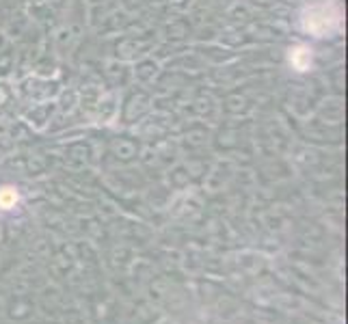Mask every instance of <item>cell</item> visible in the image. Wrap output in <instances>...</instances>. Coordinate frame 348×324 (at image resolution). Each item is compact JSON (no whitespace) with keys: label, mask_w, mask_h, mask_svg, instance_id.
<instances>
[{"label":"cell","mask_w":348,"mask_h":324,"mask_svg":"<svg viewBox=\"0 0 348 324\" xmlns=\"http://www.w3.org/2000/svg\"><path fill=\"white\" fill-rule=\"evenodd\" d=\"M16 201H17V195L11 190V188H4V190L0 192V205L2 207H11Z\"/></svg>","instance_id":"1"}]
</instances>
